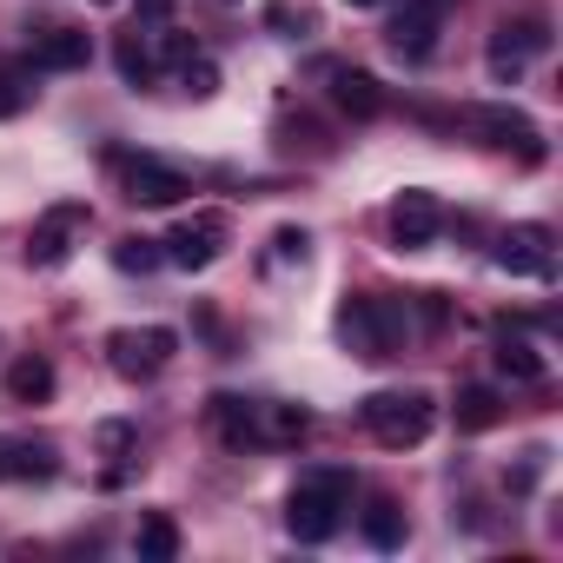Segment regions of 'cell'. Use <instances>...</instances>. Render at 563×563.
Returning a JSON list of instances; mask_svg holds the SVG:
<instances>
[{"label":"cell","mask_w":563,"mask_h":563,"mask_svg":"<svg viewBox=\"0 0 563 563\" xmlns=\"http://www.w3.org/2000/svg\"><path fill=\"white\" fill-rule=\"evenodd\" d=\"M100 8H113V0H100Z\"/></svg>","instance_id":"d6a6232c"},{"label":"cell","mask_w":563,"mask_h":563,"mask_svg":"<svg viewBox=\"0 0 563 563\" xmlns=\"http://www.w3.org/2000/svg\"><path fill=\"white\" fill-rule=\"evenodd\" d=\"M345 510H352V471L332 464V471H312V477L292 484V497H286V530H292L299 543H325V537H339Z\"/></svg>","instance_id":"6da1fadb"},{"label":"cell","mask_w":563,"mask_h":563,"mask_svg":"<svg viewBox=\"0 0 563 563\" xmlns=\"http://www.w3.org/2000/svg\"><path fill=\"white\" fill-rule=\"evenodd\" d=\"M179 80H186V93H192V100H212V93H219V67H212V60H199V54L179 67Z\"/></svg>","instance_id":"d4e9b609"},{"label":"cell","mask_w":563,"mask_h":563,"mask_svg":"<svg viewBox=\"0 0 563 563\" xmlns=\"http://www.w3.org/2000/svg\"><path fill=\"white\" fill-rule=\"evenodd\" d=\"M173 352H179V332L173 325H120L113 339H107V358H113V372L120 378H159L166 365H173Z\"/></svg>","instance_id":"3957f363"},{"label":"cell","mask_w":563,"mask_h":563,"mask_svg":"<svg viewBox=\"0 0 563 563\" xmlns=\"http://www.w3.org/2000/svg\"><path fill=\"white\" fill-rule=\"evenodd\" d=\"M206 424H212V438H219L225 451H245V444H258V405H252V398H232V391H219V398L206 405Z\"/></svg>","instance_id":"5bb4252c"},{"label":"cell","mask_w":563,"mask_h":563,"mask_svg":"<svg viewBox=\"0 0 563 563\" xmlns=\"http://www.w3.org/2000/svg\"><path fill=\"white\" fill-rule=\"evenodd\" d=\"M173 8H179V0H140V14H146V21H166Z\"/></svg>","instance_id":"4dcf8cb0"},{"label":"cell","mask_w":563,"mask_h":563,"mask_svg":"<svg viewBox=\"0 0 563 563\" xmlns=\"http://www.w3.org/2000/svg\"><path fill=\"white\" fill-rule=\"evenodd\" d=\"M113 265L120 272H153V265H166V252H159V239H120L113 245Z\"/></svg>","instance_id":"cb8c5ba5"},{"label":"cell","mask_w":563,"mask_h":563,"mask_svg":"<svg viewBox=\"0 0 563 563\" xmlns=\"http://www.w3.org/2000/svg\"><path fill=\"white\" fill-rule=\"evenodd\" d=\"M27 100H34V87H27L21 74H0V120H14V113H27Z\"/></svg>","instance_id":"4316f807"},{"label":"cell","mask_w":563,"mask_h":563,"mask_svg":"<svg viewBox=\"0 0 563 563\" xmlns=\"http://www.w3.org/2000/svg\"><path fill=\"white\" fill-rule=\"evenodd\" d=\"M365 537H372L378 550H398V543H405V510H398L391 497H372V510H365Z\"/></svg>","instance_id":"603a6c76"},{"label":"cell","mask_w":563,"mask_h":563,"mask_svg":"<svg viewBox=\"0 0 563 563\" xmlns=\"http://www.w3.org/2000/svg\"><path fill=\"white\" fill-rule=\"evenodd\" d=\"M339 325H345V339L358 345V358H391V345H398V312H391L385 299H352Z\"/></svg>","instance_id":"8fae6325"},{"label":"cell","mask_w":563,"mask_h":563,"mask_svg":"<svg viewBox=\"0 0 563 563\" xmlns=\"http://www.w3.org/2000/svg\"><path fill=\"white\" fill-rule=\"evenodd\" d=\"M537 54H550V21L543 14H517V21H504L490 34V74L497 80H517Z\"/></svg>","instance_id":"8992f818"},{"label":"cell","mask_w":563,"mask_h":563,"mask_svg":"<svg viewBox=\"0 0 563 563\" xmlns=\"http://www.w3.org/2000/svg\"><path fill=\"white\" fill-rule=\"evenodd\" d=\"M60 471V451L47 438H0V484H14V477H54Z\"/></svg>","instance_id":"9a60e30c"},{"label":"cell","mask_w":563,"mask_h":563,"mask_svg":"<svg viewBox=\"0 0 563 563\" xmlns=\"http://www.w3.org/2000/svg\"><path fill=\"white\" fill-rule=\"evenodd\" d=\"M140 556H146V563H173V556H179V523H173L166 510H146V517H140Z\"/></svg>","instance_id":"7402d4cb"},{"label":"cell","mask_w":563,"mask_h":563,"mask_svg":"<svg viewBox=\"0 0 563 563\" xmlns=\"http://www.w3.org/2000/svg\"><path fill=\"white\" fill-rule=\"evenodd\" d=\"M120 186H126V199H133V206H179V199L192 192V179H186L179 166L153 159V153L120 159Z\"/></svg>","instance_id":"ba28073f"},{"label":"cell","mask_w":563,"mask_h":563,"mask_svg":"<svg viewBox=\"0 0 563 563\" xmlns=\"http://www.w3.org/2000/svg\"><path fill=\"white\" fill-rule=\"evenodd\" d=\"M87 60H93L87 27H41V34H34V67H47V74H74V67H87Z\"/></svg>","instance_id":"2e32d148"},{"label":"cell","mask_w":563,"mask_h":563,"mask_svg":"<svg viewBox=\"0 0 563 563\" xmlns=\"http://www.w3.org/2000/svg\"><path fill=\"white\" fill-rule=\"evenodd\" d=\"M497 372H504L510 385H543V378H550V365H543V352H537L530 339H497Z\"/></svg>","instance_id":"ffe728a7"},{"label":"cell","mask_w":563,"mask_h":563,"mask_svg":"<svg viewBox=\"0 0 563 563\" xmlns=\"http://www.w3.org/2000/svg\"><path fill=\"white\" fill-rule=\"evenodd\" d=\"M306 245H312V239H306V225H278V232H272V265L306 258Z\"/></svg>","instance_id":"484cf974"},{"label":"cell","mask_w":563,"mask_h":563,"mask_svg":"<svg viewBox=\"0 0 563 563\" xmlns=\"http://www.w3.org/2000/svg\"><path fill=\"white\" fill-rule=\"evenodd\" d=\"M225 239H232V219L225 212H186L166 239H159V252H166V265H179V272H206L219 252H225Z\"/></svg>","instance_id":"277c9868"},{"label":"cell","mask_w":563,"mask_h":563,"mask_svg":"<svg viewBox=\"0 0 563 563\" xmlns=\"http://www.w3.org/2000/svg\"><path fill=\"white\" fill-rule=\"evenodd\" d=\"M497 418H504V398L490 385H464L457 391V431H490Z\"/></svg>","instance_id":"44dd1931"},{"label":"cell","mask_w":563,"mask_h":563,"mask_svg":"<svg viewBox=\"0 0 563 563\" xmlns=\"http://www.w3.org/2000/svg\"><path fill=\"white\" fill-rule=\"evenodd\" d=\"M391 245L398 252H424L431 239H438V225H444V212H438V192H424V186H405L398 199H391Z\"/></svg>","instance_id":"30bf717a"},{"label":"cell","mask_w":563,"mask_h":563,"mask_svg":"<svg viewBox=\"0 0 563 563\" xmlns=\"http://www.w3.org/2000/svg\"><path fill=\"white\" fill-rule=\"evenodd\" d=\"M444 14H451V0H405V14L391 21V54L398 60H431L438 34H444Z\"/></svg>","instance_id":"9c48e42d"},{"label":"cell","mask_w":563,"mask_h":563,"mask_svg":"<svg viewBox=\"0 0 563 563\" xmlns=\"http://www.w3.org/2000/svg\"><path fill=\"white\" fill-rule=\"evenodd\" d=\"M80 225H87V206H80V199L54 206V212L34 225V239H27V265H41V272L67 265V252H74V232H80Z\"/></svg>","instance_id":"7c38bea8"},{"label":"cell","mask_w":563,"mask_h":563,"mask_svg":"<svg viewBox=\"0 0 563 563\" xmlns=\"http://www.w3.org/2000/svg\"><path fill=\"white\" fill-rule=\"evenodd\" d=\"M113 67H120V80H126V87H153L159 54H153V41H140V27H133V34H120V41H113Z\"/></svg>","instance_id":"d6986e66"},{"label":"cell","mask_w":563,"mask_h":563,"mask_svg":"<svg viewBox=\"0 0 563 563\" xmlns=\"http://www.w3.org/2000/svg\"><path fill=\"white\" fill-rule=\"evenodd\" d=\"M537 477H543V451H523V464H517V471H510V477H504V484H510V490H517V497H523V490H530V484H537Z\"/></svg>","instance_id":"83f0119b"},{"label":"cell","mask_w":563,"mask_h":563,"mask_svg":"<svg viewBox=\"0 0 563 563\" xmlns=\"http://www.w3.org/2000/svg\"><path fill=\"white\" fill-rule=\"evenodd\" d=\"M358 418H365V431H372L385 451H411V444L431 438L438 405H431V391H372V398L358 405Z\"/></svg>","instance_id":"7a4b0ae2"},{"label":"cell","mask_w":563,"mask_h":563,"mask_svg":"<svg viewBox=\"0 0 563 563\" xmlns=\"http://www.w3.org/2000/svg\"><path fill=\"white\" fill-rule=\"evenodd\" d=\"M471 126L484 133V146H504V153H517L523 166H543V133H537L530 113H517V107H477Z\"/></svg>","instance_id":"52a82bcc"},{"label":"cell","mask_w":563,"mask_h":563,"mask_svg":"<svg viewBox=\"0 0 563 563\" xmlns=\"http://www.w3.org/2000/svg\"><path fill=\"white\" fill-rule=\"evenodd\" d=\"M510 278H550L556 272V239H550V225H537V219H523V225H504L497 232V252H490Z\"/></svg>","instance_id":"5b68a950"},{"label":"cell","mask_w":563,"mask_h":563,"mask_svg":"<svg viewBox=\"0 0 563 563\" xmlns=\"http://www.w3.org/2000/svg\"><path fill=\"white\" fill-rule=\"evenodd\" d=\"M0 385H8L14 405H47V398H54V365H47V358H14Z\"/></svg>","instance_id":"e0dca14e"},{"label":"cell","mask_w":563,"mask_h":563,"mask_svg":"<svg viewBox=\"0 0 563 563\" xmlns=\"http://www.w3.org/2000/svg\"><path fill=\"white\" fill-rule=\"evenodd\" d=\"M192 54H199V47H192L186 34H166V41H159V60H166V67H186Z\"/></svg>","instance_id":"f1b7e54d"},{"label":"cell","mask_w":563,"mask_h":563,"mask_svg":"<svg viewBox=\"0 0 563 563\" xmlns=\"http://www.w3.org/2000/svg\"><path fill=\"white\" fill-rule=\"evenodd\" d=\"M100 451H133V424H100Z\"/></svg>","instance_id":"f546056e"},{"label":"cell","mask_w":563,"mask_h":563,"mask_svg":"<svg viewBox=\"0 0 563 563\" xmlns=\"http://www.w3.org/2000/svg\"><path fill=\"white\" fill-rule=\"evenodd\" d=\"M352 8H378V0H352Z\"/></svg>","instance_id":"1f68e13d"},{"label":"cell","mask_w":563,"mask_h":563,"mask_svg":"<svg viewBox=\"0 0 563 563\" xmlns=\"http://www.w3.org/2000/svg\"><path fill=\"white\" fill-rule=\"evenodd\" d=\"M332 107H339L345 120H378V113H385L378 74H365V67H332Z\"/></svg>","instance_id":"4fadbf2b"},{"label":"cell","mask_w":563,"mask_h":563,"mask_svg":"<svg viewBox=\"0 0 563 563\" xmlns=\"http://www.w3.org/2000/svg\"><path fill=\"white\" fill-rule=\"evenodd\" d=\"M312 411L306 405H258V444H306Z\"/></svg>","instance_id":"ac0fdd59"}]
</instances>
